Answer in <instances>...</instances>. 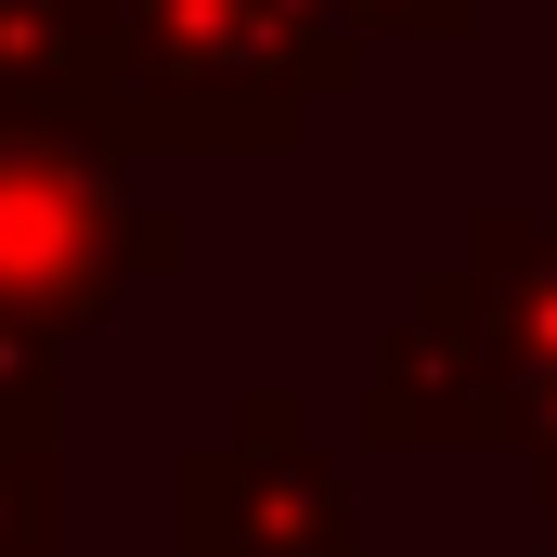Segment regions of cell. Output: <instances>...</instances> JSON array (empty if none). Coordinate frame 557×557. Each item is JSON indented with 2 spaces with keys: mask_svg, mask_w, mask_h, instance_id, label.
<instances>
[{
  "mask_svg": "<svg viewBox=\"0 0 557 557\" xmlns=\"http://www.w3.org/2000/svg\"><path fill=\"white\" fill-rule=\"evenodd\" d=\"M182 557H350V493L285 403H247L221 454L182 467Z\"/></svg>",
  "mask_w": 557,
  "mask_h": 557,
  "instance_id": "obj_1",
  "label": "cell"
},
{
  "mask_svg": "<svg viewBox=\"0 0 557 557\" xmlns=\"http://www.w3.org/2000/svg\"><path fill=\"white\" fill-rule=\"evenodd\" d=\"M545 506H557V467H545Z\"/></svg>",
  "mask_w": 557,
  "mask_h": 557,
  "instance_id": "obj_2",
  "label": "cell"
}]
</instances>
